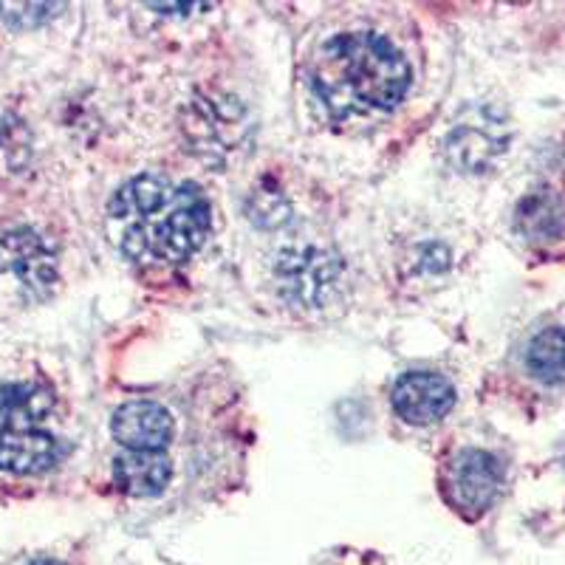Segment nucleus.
I'll use <instances>...</instances> for the list:
<instances>
[{"instance_id": "nucleus-6", "label": "nucleus", "mask_w": 565, "mask_h": 565, "mask_svg": "<svg viewBox=\"0 0 565 565\" xmlns=\"http://www.w3.org/2000/svg\"><path fill=\"white\" fill-rule=\"evenodd\" d=\"M393 407L407 424L427 427L441 422L456 407V387L438 373H405L393 387Z\"/></svg>"}, {"instance_id": "nucleus-5", "label": "nucleus", "mask_w": 565, "mask_h": 565, "mask_svg": "<svg viewBox=\"0 0 565 565\" xmlns=\"http://www.w3.org/2000/svg\"><path fill=\"white\" fill-rule=\"evenodd\" d=\"M0 275H12L26 295H49L57 280L52 246L34 230L9 232L0 238Z\"/></svg>"}, {"instance_id": "nucleus-16", "label": "nucleus", "mask_w": 565, "mask_h": 565, "mask_svg": "<svg viewBox=\"0 0 565 565\" xmlns=\"http://www.w3.org/2000/svg\"><path fill=\"white\" fill-rule=\"evenodd\" d=\"M29 565H65V563H60V559H32V563Z\"/></svg>"}, {"instance_id": "nucleus-10", "label": "nucleus", "mask_w": 565, "mask_h": 565, "mask_svg": "<svg viewBox=\"0 0 565 565\" xmlns=\"http://www.w3.org/2000/svg\"><path fill=\"white\" fill-rule=\"evenodd\" d=\"M514 226L529 244H554L565 235V201L548 186H540L518 204Z\"/></svg>"}, {"instance_id": "nucleus-12", "label": "nucleus", "mask_w": 565, "mask_h": 565, "mask_svg": "<svg viewBox=\"0 0 565 565\" xmlns=\"http://www.w3.org/2000/svg\"><path fill=\"white\" fill-rule=\"evenodd\" d=\"M503 150H507V139L492 136L489 128H478V122L461 125L447 139V153H450L452 164L469 170V173L487 170Z\"/></svg>"}, {"instance_id": "nucleus-7", "label": "nucleus", "mask_w": 565, "mask_h": 565, "mask_svg": "<svg viewBox=\"0 0 565 565\" xmlns=\"http://www.w3.org/2000/svg\"><path fill=\"white\" fill-rule=\"evenodd\" d=\"M173 416L156 402H128L114 413L110 433L122 447L139 452L164 450L173 438Z\"/></svg>"}, {"instance_id": "nucleus-3", "label": "nucleus", "mask_w": 565, "mask_h": 565, "mask_svg": "<svg viewBox=\"0 0 565 565\" xmlns=\"http://www.w3.org/2000/svg\"><path fill=\"white\" fill-rule=\"evenodd\" d=\"M277 282L282 295L302 309H322L340 286L342 266L334 252L320 246H291L277 255Z\"/></svg>"}, {"instance_id": "nucleus-15", "label": "nucleus", "mask_w": 565, "mask_h": 565, "mask_svg": "<svg viewBox=\"0 0 565 565\" xmlns=\"http://www.w3.org/2000/svg\"><path fill=\"white\" fill-rule=\"evenodd\" d=\"M150 9H156L159 14H173V12H190V9H204V7H193V3H179V7H164V3H148Z\"/></svg>"}, {"instance_id": "nucleus-14", "label": "nucleus", "mask_w": 565, "mask_h": 565, "mask_svg": "<svg viewBox=\"0 0 565 565\" xmlns=\"http://www.w3.org/2000/svg\"><path fill=\"white\" fill-rule=\"evenodd\" d=\"M57 9L63 7H52V3H0V18L18 29H29L45 23Z\"/></svg>"}, {"instance_id": "nucleus-13", "label": "nucleus", "mask_w": 565, "mask_h": 565, "mask_svg": "<svg viewBox=\"0 0 565 565\" xmlns=\"http://www.w3.org/2000/svg\"><path fill=\"white\" fill-rule=\"evenodd\" d=\"M526 365L534 380L543 385H563L565 382V328L540 331L526 351Z\"/></svg>"}, {"instance_id": "nucleus-2", "label": "nucleus", "mask_w": 565, "mask_h": 565, "mask_svg": "<svg viewBox=\"0 0 565 565\" xmlns=\"http://www.w3.org/2000/svg\"><path fill=\"white\" fill-rule=\"evenodd\" d=\"M413 71L391 40L373 32L337 34L311 68L317 97L337 116L385 114L405 99Z\"/></svg>"}, {"instance_id": "nucleus-1", "label": "nucleus", "mask_w": 565, "mask_h": 565, "mask_svg": "<svg viewBox=\"0 0 565 565\" xmlns=\"http://www.w3.org/2000/svg\"><path fill=\"white\" fill-rule=\"evenodd\" d=\"M212 210L193 181L145 173L130 179L108 204V232L116 246L145 266H179L210 238Z\"/></svg>"}, {"instance_id": "nucleus-4", "label": "nucleus", "mask_w": 565, "mask_h": 565, "mask_svg": "<svg viewBox=\"0 0 565 565\" xmlns=\"http://www.w3.org/2000/svg\"><path fill=\"white\" fill-rule=\"evenodd\" d=\"M503 483V469L498 458L483 450H463L447 463L441 478L444 494L458 512L476 518L487 512L498 498Z\"/></svg>"}, {"instance_id": "nucleus-8", "label": "nucleus", "mask_w": 565, "mask_h": 565, "mask_svg": "<svg viewBox=\"0 0 565 565\" xmlns=\"http://www.w3.org/2000/svg\"><path fill=\"white\" fill-rule=\"evenodd\" d=\"M52 413L54 396L49 387L34 382H12L0 387V436L40 430Z\"/></svg>"}, {"instance_id": "nucleus-9", "label": "nucleus", "mask_w": 565, "mask_h": 565, "mask_svg": "<svg viewBox=\"0 0 565 565\" xmlns=\"http://www.w3.org/2000/svg\"><path fill=\"white\" fill-rule=\"evenodd\" d=\"M63 456V447L45 430L3 433L0 436V472L12 476H40Z\"/></svg>"}, {"instance_id": "nucleus-11", "label": "nucleus", "mask_w": 565, "mask_h": 565, "mask_svg": "<svg viewBox=\"0 0 565 565\" xmlns=\"http://www.w3.org/2000/svg\"><path fill=\"white\" fill-rule=\"evenodd\" d=\"M173 478V463L159 452L128 450L114 461V481L134 498H153L168 489Z\"/></svg>"}]
</instances>
